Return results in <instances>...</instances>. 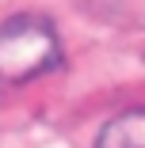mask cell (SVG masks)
<instances>
[{"label": "cell", "mask_w": 145, "mask_h": 148, "mask_svg": "<svg viewBox=\"0 0 145 148\" xmlns=\"http://www.w3.org/2000/svg\"><path fill=\"white\" fill-rule=\"evenodd\" d=\"M61 65V42L53 23L19 12L0 23V84H27Z\"/></svg>", "instance_id": "cell-1"}, {"label": "cell", "mask_w": 145, "mask_h": 148, "mask_svg": "<svg viewBox=\"0 0 145 148\" xmlns=\"http://www.w3.org/2000/svg\"><path fill=\"white\" fill-rule=\"evenodd\" d=\"M96 148H145V106L111 118L96 137Z\"/></svg>", "instance_id": "cell-2"}, {"label": "cell", "mask_w": 145, "mask_h": 148, "mask_svg": "<svg viewBox=\"0 0 145 148\" xmlns=\"http://www.w3.org/2000/svg\"><path fill=\"white\" fill-rule=\"evenodd\" d=\"M92 8L119 19V23H134V27H145V0H92Z\"/></svg>", "instance_id": "cell-3"}]
</instances>
